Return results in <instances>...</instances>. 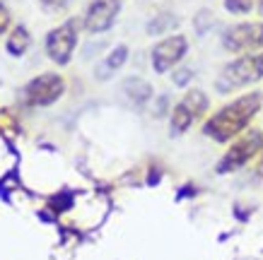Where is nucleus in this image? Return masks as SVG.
Returning <instances> with one entry per match:
<instances>
[{
    "mask_svg": "<svg viewBox=\"0 0 263 260\" xmlns=\"http://www.w3.org/2000/svg\"><path fill=\"white\" fill-rule=\"evenodd\" d=\"M261 106V96L258 94H247L237 99L234 104L224 106L220 113H215L213 118L205 123V135H210L217 142H227L230 137L244 130L247 123L256 116V111Z\"/></svg>",
    "mask_w": 263,
    "mask_h": 260,
    "instance_id": "nucleus-1",
    "label": "nucleus"
},
{
    "mask_svg": "<svg viewBox=\"0 0 263 260\" xmlns=\"http://www.w3.org/2000/svg\"><path fill=\"white\" fill-rule=\"evenodd\" d=\"M263 77V53L258 55H247V58H239L234 61L220 72L217 77V92H234L237 87L251 85V82H258Z\"/></svg>",
    "mask_w": 263,
    "mask_h": 260,
    "instance_id": "nucleus-2",
    "label": "nucleus"
},
{
    "mask_svg": "<svg viewBox=\"0 0 263 260\" xmlns=\"http://www.w3.org/2000/svg\"><path fill=\"white\" fill-rule=\"evenodd\" d=\"M63 79L53 75V72H46V75H39L34 77L29 85L22 89V102L27 106H51L58 96L63 94Z\"/></svg>",
    "mask_w": 263,
    "mask_h": 260,
    "instance_id": "nucleus-3",
    "label": "nucleus"
},
{
    "mask_svg": "<svg viewBox=\"0 0 263 260\" xmlns=\"http://www.w3.org/2000/svg\"><path fill=\"white\" fill-rule=\"evenodd\" d=\"M75 44H78V22H75V19H68V22L61 24L58 29L48 32V36H46V53H48V58H51L53 63L65 65L72 58Z\"/></svg>",
    "mask_w": 263,
    "mask_h": 260,
    "instance_id": "nucleus-4",
    "label": "nucleus"
},
{
    "mask_svg": "<svg viewBox=\"0 0 263 260\" xmlns=\"http://www.w3.org/2000/svg\"><path fill=\"white\" fill-rule=\"evenodd\" d=\"M222 46L227 48V51H232V53L261 48L263 46V24L261 22H247V24L230 27L222 36Z\"/></svg>",
    "mask_w": 263,
    "mask_h": 260,
    "instance_id": "nucleus-5",
    "label": "nucleus"
},
{
    "mask_svg": "<svg viewBox=\"0 0 263 260\" xmlns=\"http://www.w3.org/2000/svg\"><path fill=\"white\" fill-rule=\"evenodd\" d=\"M261 145H263V135L256 133V130L249 133L247 137H241L234 147H230V152H227L222 157V162L217 164V173H230V171H234V169L244 166L256 152L261 150Z\"/></svg>",
    "mask_w": 263,
    "mask_h": 260,
    "instance_id": "nucleus-6",
    "label": "nucleus"
},
{
    "mask_svg": "<svg viewBox=\"0 0 263 260\" xmlns=\"http://www.w3.org/2000/svg\"><path fill=\"white\" fill-rule=\"evenodd\" d=\"M119 10L121 0H92V5L87 8V15H85V29L89 34L106 32L114 24Z\"/></svg>",
    "mask_w": 263,
    "mask_h": 260,
    "instance_id": "nucleus-7",
    "label": "nucleus"
},
{
    "mask_svg": "<svg viewBox=\"0 0 263 260\" xmlns=\"http://www.w3.org/2000/svg\"><path fill=\"white\" fill-rule=\"evenodd\" d=\"M186 39L183 36H169V39L160 41L157 46L152 48V68L155 72H167L172 65H176L186 55Z\"/></svg>",
    "mask_w": 263,
    "mask_h": 260,
    "instance_id": "nucleus-8",
    "label": "nucleus"
},
{
    "mask_svg": "<svg viewBox=\"0 0 263 260\" xmlns=\"http://www.w3.org/2000/svg\"><path fill=\"white\" fill-rule=\"evenodd\" d=\"M126 58H128V48L126 46H116L111 53H109V58H106V61L97 68V77H99V79H109L114 72L119 70L121 65L126 63Z\"/></svg>",
    "mask_w": 263,
    "mask_h": 260,
    "instance_id": "nucleus-9",
    "label": "nucleus"
},
{
    "mask_svg": "<svg viewBox=\"0 0 263 260\" xmlns=\"http://www.w3.org/2000/svg\"><path fill=\"white\" fill-rule=\"evenodd\" d=\"M123 92H126V96L130 102L140 106V104H145L152 96V87L140 77H128L126 82H123Z\"/></svg>",
    "mask_w": 263,
    "mask_h": 260,
    "instance_id": "nucleus-10",
    "label": "nucleus"
},
{
    "mask_svg": "<svg viewBox=\"0 0 263 260\" xmlns=\"http://www.w3.org/2000/svg\"><path fill=\"white\" fill-rule=\"evenodd\" d=\"M29 44H32L29 32H27L24 27H15V32L10 34V39H8V53L10 55H24L27 48H29Z\"/></svg>",
    "mask_w": 263,
    "mask_h": 260,
    "instance_id": "nucleus-11",
    "label": "nucleus"
},
{
    "mask_svg": "<svg viewBox=\"0 0 263 260\" xmlns=\"http://www.w3.org/2000/svg\"><path fill=\"white\" fill-rule=\"evenodd\" d=\"M176 24H179V19H176L174 15H169V12H162V15H157L150 24H147V34L157 36V34H164V32H169V29H174Z\"/></svg>",
    "mask_w": 263,
    "mask_h": 260,
    "instance_id": "nucleus-12",
    "label": "nucleus"
},
{
    "mask_svg": "<svg viewBox=\"0 0 263 260\" xmlns=\"http://www.w3.org/2000/svg\"><path fill=\"white\" fill-rule=\"evenodd\" d=\"M193 118H196V116H193V111L181 102V104H179V106L174 109V116H172V128H174V133H183L186 128L191 126Z\"/></svg>",
    "mask_w": 263,
    "mask_h": 260,
    "instance_id": "nucleus-13",
    "label": "nucleus"
},
{
    "mask_svg": "<svg viewBox=\"0 0 263 260\" xmlns=\"http://www.w3.org/2000/svg\"><path fill=\"white\" fill-rule=\"evenodd\" d=\"M183 104L193 111V116H200V113L208 109V96L203 94L200 89H191L189 94L183 96Z\"/></svg>",
    "mask_w": 263,
    "mask_h": 260,
    "instance_id": "nucleus-14",
    "label": "nucleus"
},
{
    "mask_svg": "<svg viewBox=\"0 0 263 260\" xmlns=\"http://www.w3.org/2000/svg\"><path fill=\"white\" fill-rule=\"evenodd\" d=\"M254 5V0H224V8L230 10L232 15H247Z\"/></svg>",
    "mask_w": 263,
    "mask_h": 260,
    "instance_id": "nucleus-15",
    "label": "nucleus"
},
{
    "mask_svg": "<svg viewBox=\"0 0 263 260\" xmlns=\"http://www.w3.org/2000/svg\"><path fill=\"white\" fill-rule=\"evenodd\" d=\"M210 22H213V17H210V12L208 10H203L198 17H196V29H198V34H205L208 27H210Z\"/></svg>",
    "mask_w": 263,
    "mask_h": 260,
    "instance_id": "nucleus-16",
    "label": "nucleus"
},
{
    "mask_svg": "<svg viewBox=\"0 0 263 260\" xmlns=\"http://www.w3.org/2000/svg\"><path fill=\"white\" fill-rule=\"evenodd\" d=\"M193 77V70L191 68H181V70H176L174 72V85L183 87V85H189V79Z\"/></svg>",
    "mask_w": 263,
    "mask_h": 260,
    "instance_id": "nucleus-17",
    "label": "nucleus"
},
{
    "mask_svg": "<svg viewBox=\"0 0 263 260\" xmlns=\"http://www.w3.org/2000/svg\"><path fill=\"white\" fill-rule=\"evenodd\" d=\"M10 27V12L5 10V5H0V34Z\"/></svg>",
    "mask_w": 263,
    "mask_h": 260,
    "instance_id": "nucleus-18",
    "label": "nucleus"
},
{
    "mask_svg": "<svg viewBox=\"0 0 263 260\" xmlns=\"http://www.w3.org/2000/svg\"><path fill=\"white\" fill-rule=\"evenodd\" d=\"M41 3H44L48 10H58V8H63L65 5V0H41Z\"/></svg>",
    "mask_w": 263,
    "mask_h": 260,
    "instance_id": "nucleus-19",
    "label": "nucleus"
},
{
    "mask_svg": "<svg viewBox=\"0 0 263 260\" xmlns=\"http://www.w3.org/2000/svg\"><path fill=\"white\" fill-rule=\"evenodd\" d=\"M261 8H263V0H261Z\"/></svg>",
    "mask_w": 263,
    "mask_h": 260,
    "instance_id": "nucleus-20",
    "label": "nucleus"
}]
</instances>
